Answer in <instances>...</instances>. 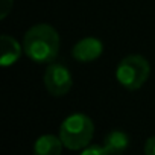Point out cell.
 <instances>
[{"label": "cell", "instance_id": "cell-7", "mask_svg": "<svg viewBox=\"0 0 155 155\" xmlns=\"http://www.w3.org/2000/svg\"><path fill=\"white\" fill-rule=\"evenodd\" d=\"M62 140L52 134H44L34 143V155H61Z\"/></svg>", "mask_w": 155, "mask_h": 155}, {"label": "cell", "instance_id": "cell-2", "mask_svg": "<svg viewBox=\"0 0 155 155\" xmlns=\"http://www.w3.org/2000/svg\"><path fill=\"white\" fill-rule=\"evenodd\" d=\"M94 134L93 120L82 113H74L64 119L59 126V138L70 150L85 149Z\"/></svg>", "mask_w": 155, "mask_h": 155}, {"label": "cell", "instance_id": "cell-6", "mask_svg": "<svg viewBox=\"0 0 155 155\" xmlns=\"http://www.w3.org/2000/svg\"><path fill=\"white\" fill-rule=\"evenodd\" d=\"M0 44H2V58H0V62H2L3 67L15 64L20 59L21 52L25 50L23 46H20V43L9 35H2Z\"/></svg>", "mask_w": 155, "mask_h": 155}, {"label": "cell", "instance_id": "cell-5", "mask_svg": "<svg viewBox=\"0 0 155 155\" xmlns=\"http://www.w3.org/2000/svg\"><path fill=\"white\" fill-rule=\"evenodd\" d=\"M104 52V44L101 40L87 37L81 41H78L71 50V55L79 62H91L96 61Z\"/></svg>", "mask_w": 155, "mask_h": 155}, {"label": "cell", "instance_id": "cell-8", "mask_svg": "<svg viewBox=\"0 0 155 155\" xmlns=\"http://www.w3.org/2000/svg\"><path fill=\"white\" fill-rule=\"evenodd\" d=\"M104 147L110 155H122L129 147V135L125 131L114 129L107 134L104 140Z\"/></svg>", "mask_w": 155, "mask_h": 155}, {"label": "cell", "instance_id": "cell-9", "mask_svg": "<svg viewBox=\"0 0 155 155\" xmlns=\"http://www.w3.org/2000/svg\"><path fill=\"white\" fill-rule=\"evenodd\" d=\"M79 155H110V153L107 152V149L104 146L94 144V146H87Z\"/></svg>", "mask_w": 155, "mask_h": 155}, {"label": "cell", "instance_id": "cell-11", "mask_svg": "<svg viewBox=\"0 0 155 155\" xmlns=\"http://www.w3.org/2000/svg\"><path fill=\"white\" fill-rule=\"evenodd\" d=\"M0 2H2V14H0V17L5 18L9 14L11 8H12V2H14V0H0Z\"/></svg>", "mask_w": 155, "mask_h": 155}, {"label": "cell", "instance_id": "cell-4", "mask_svg": "<svg viewBox=\"0 0 155 155\" xmlns=\"http://www.w3.org/2000/svg\"><path fill=\"white\" fill-rule=\"evenodd\" d=\"M71 85H73V78L65 65L58 62L49 64L44 73V87L52 96L55 97L65 96L71 90Z\"/></svg>", "mask_w": 155, "mask_h": 155}, {"label": "cell", "instance_id": "cell-10", "mask_svg": "<svg viewBox=\"0 0 155 155\" xmlns=\"http://www.w3.org/2000/svg\"><path fill=\"white\" fill-rule=\"evenodd\" d=\"M144 155H155V135L149 137L144 143Z\"/></svg>", "mask_w": 155, "mask_h": 155}, {"label": "cell", "instance_id": "cell-3", "mask_svg": "<svg viewBox=\"0 0 155 155\" xmlns=\"http://www.w3.org/2000/svg\"><path fill=\"white\" fill-rule=\"evenodd\" d=\"M149 74H150V65L147 59L141 55L125 56L116 68V78L119 84L131 91L141 88L147 81Z\"/></svg>", "mask_w": 155, "mask_h": 155}, {"label": "cell", "instance_id": "cell-1", "mask_svg": "<svg viewBox=\"0 0 155 155\" xmlns=\"http://www.w3.org/2000/svg\"><path fill=\"white\" fill-rule=\"evenodd\" d=\"M61 40L55 28L46 23H40L32 26L23 38L25 53L34 61L40 64L52 62L59 52Z\"/></svg>", "mask_w": 155, "mask_h": 155}]
</instances>
